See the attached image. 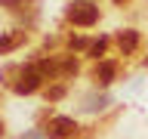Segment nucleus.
Instances as JSON below:
<instances>
[{"instance_id": "f257e3e1", "label": "nucleus", "mask_w": 148, "mask_h": 139, "mask_svg": "<svg viewBox=\"0 0 148 139\" xmlns=\"http://www.w3.org/2000/svg\"><path fill=\"white\" fill-rule=\"evenodd\" d=\"M68 22H74V25H80V28H90L96 25V19H99V9L92 6V3H86V0H74L71 6H68Z\"/></svg>"}, {"instance_id": "f03ea898", "label": "nucleus", "mask_w": 148, "mask_h": 139, "mask_svg": "<svg viewBox=\"0 0 148 139\" xmlns=\"http://www.w3.org/2000/svg\"><path fill=\"white\" fill-rule=\"evenodd\" d=\"M40 83H43V74L37 71V65H28V68L18 71V81L12 83V90H16L18 96H31V93L40 90Z\"/></svg>"}, {"instance_id": "7ed1b4c3", "label": "nucleus", "mask_w": 148, "mask_h": 139, "mask_svg": "<svg viewBox=\"0 0 148 139\" xmlns=\"http://www.w3.org/2000/svg\"><path fill=\"white\" fill-rule=\"evenodd\" d=\"M77 133V124L74 118H53L49 120V127H46V136L49 139H68Z\"/></svg>"}, {"instance_id": "20e7f679", "label": "nucleus", "mask_w": 148, "mask_h": 139, "mask_svg": "<svg viewBox=\"0 0 148 139\" xmlns=\"http://www.w3.org/2000/svg\"><path fill=\"white\" fill-rule=\"evenodd\" d=\"M117 46L123 50V56L136 53V46H139V31H133V28H123V31L117 34Z\"/></svg>"}, {"instance_id": "39448f33", "label": "nucleus", "mask_w": 148, "mask_h": 139, "mask_svg": "<svg viewBox=\"0 0 148 139\" xmlns=\"http://www.w3.org/2000/svg\"><path fill=\"white\" fill-rule=\"evenodd\" d=\"M22 43H25V31H9V34H0V56L18 50Z\"/></svg>"}, {"instance_id": "423d86ee", "label": "nucleus", "mask_w": 148, "mask_h": 139, "mask_svg": "<svg viewBox=\"0 0 148 139\" xmlns=\"http://www.w3.org/2000/svg\"><path fill=\"white\" fill-rule=\"evenodd\" d=\"M111 77H114V62H99V65H96V71H92V81L99 83V87L111 83Z\"/></svg>"}, {"instance_id": "0eeeda50", "label": "nucleus", "mask_w": 148, "mask_h": 139, "mask_svg": "<svg viewBox=\"0 0 148 139\" xmlns=\"http://www.w3.org/2000/svg\"><path fill=\"white\" fill-rule=\"evenodd\" d=\"M71 74H77V62L71 56L62 59V62H56V77H71Z\"/></svg>"}, {"instance_id": "6e6552de", "label": "nucleus", "mask_w": 148, "mask_h": 139, "mask_svg": "<svg viewBox=\"0 0 148 139\" xmlns=\"http://www.w3.org/2000/svg\"><path fill=\"white\" fill-rule=\"evenodd\" d=\"M105 46H108V40H105V37H99V40H92V43H90V50H86V53H90L92 59H99V56L105 53Z\"/></svg>"}, {"instance_id": "1a4fd4ad", "label": "nucleus", "mask_w": 148, "mask_h": 139, "mask_svg": "<svg viewBox=\"0 0 148 139\" xmlns=\"http://www.w3.org/2000/svg\"><path fill=\"white\" fill-rule=\"evenodd\" d=\"M65 96V87L62 83H59V87H49V90H46V99H62Z\"/></svg>"}, {"instance_id": "9d476101", "label": "nucleus", "mask_w": 148, "mask_h": 139, "mask_svg": "<svg viewBox=\"0 0 148 139\" xmlns=\"http://www.w3.org/2000/svg\"><path fill=\"white\" fill-rule=\"evenodd\" d=\"M114 3H127V0H114Z\"/></svg>"}, {"instance_id": "9b49d317", "label": "nucleus", "mask_w": 148, "mask_h": 139, "mask_svg": "<svg viewBox=\"0 0 148 139\" xmlns=\"http://www.w3.org/2000/svg\"><path fill=\"white\" fill-rule=\"evenodd\" d=\"M0 133H3V124H0Z\"/></svg>"}]
</instances>
